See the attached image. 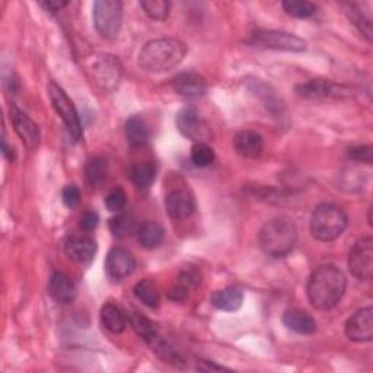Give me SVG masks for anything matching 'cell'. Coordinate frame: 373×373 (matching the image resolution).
<instances>
[{
  "mask_svg": "<svg viewBox=\"0 0 373 373\" xmlns=\"http://www.w3.org/2000/svg\"><path fill=\"white\" fill-rule=\"evenodd\" d=\"M347 279L344 272L331 264L318 267L308 280V299L319 311L335 308L345 293Z\"/></svg>",
  "mask_w": 373,
  "mask_h": 373,
  "instance_id": "1",
  "label": "cell"
},
{
  "mask_svg": "<svg viewBox=\"0 0 373 373\" xmlns=\"http://www.w3.org/2000/svg\"><path fill=\"white\" fill-rule=\"evenodd\" d=\"M187 54L184 42L176 38H159L147 42L139 54L140 66L151 73H162L176 69Z\"/></svg>",
  "mask_w": 373,
  "mask_h": 373,
  "instance_id": "2",
  "label": "cell"
},
{
  "mask_svg": "<svg viewBox=\"0 0 373 373\" xmlns=\"http://www.w3.org/2000/svg\"><path fill=\"white\" fill-rule=\"evenodd\" d=\"M260 246L271 258H285L289 256L297 241V229L287 217H276L267 222L260 232Z\"/></svg>",
  "mask_w": 373,
  "mask_h": 373,
  "instance_id": "3",
  "label": "cell"
},
{
  "mask_svg": "<svg viewBox=\"0 0 373 373\" xmlns=\"http://www.w3.org/2000/svg\"><path fill=\"white\" fill-rule=\"evenodd\" d=\"M349 225V217L345 212L331 203L319 205L311 217V234L315 239L330 242L341 236Z\"/></svg>",
  "mask_w": 373,
  "mask_h": 373,
  "instance_id": "4",
  "label": "cell"
},
{
  "mask_svg": "<svg viewBox=\"0 0 373 373\" xmlns=\"http://www.w3.org/2000/svg\"><path fill=\"white\" fill-rule=\"evenodd\" d=\"M48 95H50V99H52V104H53L56 113L63 120L64 126H66L67 132L70 133V136L76 142L81 140L84 136L82 122L79 118V113H78L76 107H74L71 99L67 96V93L63 91V88L54 82L48 85Z\"/></svg>",
  "mask_w": 373,
  "mask_h": 373,
  "instance_id": "5",
  "label": "cell"
},
{
  "mask_svg": "<svg viewBox=\"0 0 373 373\" xmlns=\"http://www.w3.org/2000/svg\"><path fill=\"white\" fill-rule=\"evenodd\" d=\"M93 22L103 37H117L122 23V4L117 0H98L93 4Z\"/></svg>",
  "mask_w": 373,
  "mask_h": 373,
  "instance_id": "6",
  "label": "cell"
},
{
  "mask_svg": "<svg viewBox=\"0 0 373 373\" xmlns=\"http://www.w3.org/2000/svg\"><path fill=\"white\" fill-rule=\"evenodd\" d=\"M251 44L258 48L265 50H276V52H292V53H302L306 50V41L301 37H297L285 31H267L261 30L253 34Z\"/></svg>",
  "mask_w": 373,
  "mask_h": 373,
  "instance_id": "7",
  "label": "cell"
},
{
  "mask_svg": "<svg viewBox=\"0 0 373 373\" xmlns=\"http://www.w3.org/2000/svg\"><path fill=\"white\" fill-rule=\"evenodd\" d=\"M349 268L352 275L362 280L370 282L373 276V239L370 236L357 241L349 254Z\"/></svg>",
  "mask_w": 373,
  "mask_h": 373,
  "instance_id": "8",
  "label": "cell"
},
{
  "mask_svg": "<svg viewBox=\"0 0 373 373\" xmlns=\"http://www.w3.org/2000/svg\"><path fill=\"white\" fill-rule=\"evenodd\" d=\"M177 127L180 133L194 143H207L212 136L209 124L193 108H184L177 117Z\"/></svg>",
  "mask_w": 373,
  "mask_h": 373,
  "instance_id": "9",
  "label": "cell"
},
{
  "mask_svg": "<svg viewBox=\"0 0 373 373\" xmlns=\"http://www.w3.org/2000/svg\"><path fill=\"white\" fill-rule=\"evenodd\" d=\"M92 74L96 84L105 91H114L121 79V66L118 60L108 54H101L92 62Z\"/></svg>",
  "mask_w": 373,
  "mask_h": 373,
  "instance_id": "10",
  "label": "cell"
},
{
  "mask_svg": "<svg viewBox=\"0 0 373 373\" xmlns=\"http://www.w3.org/2000/svg\"><path fill=\"white\" fill-rule=\"evenodd\" d=\"M345 335L355 343H367L373 338V309L363 308L345 322Z\"/></svg>",
  "mask_w": 373,
  "mask_h": 373,
  "instance_id": "11",
  "label": "cell"
},
{
  "mask_svg": "<svg viewBox=\"0 0 373 373\" xmlns=\"http://www.w3.org/2000/svg\"><path fill=\"white\" fill-rule=\"evenodd\" d=\"M296 93L305 99H327V98L347 96L349 95V91L331 81L314 79L296 86Z\"/></svg>",
  "mask_w": 373,
  "mask_h": 373,
  "instance_id": "12",
  "label": "cell"
},
{
  "mask_svg": "<svg viewBox=\"0 0 373 373\" xmlns=\"http://www.w3.org/2000/svg\"><path fill=\"white\" fill-rule=\"evenodd\" d=\"M136 268V258L134 256L124 250V248H114L107 256L105 260V270L108 276L114 280H122L129 277Z\"/></svg>",
  "mask_w": 373,
  "mask_h": 373,
  "instance_id": "13",
  "label": "cell"
},
{
  "mask_svg": "<svg viewBox=\"0 0 373 373\" xmlns=\"http://www.w3.org/2000/svg\"><path fill=\"white\" fill-rule=\"evenodd\" d=\"M168 216L173 220H183L190 217L195 210V198L191 191L185 188L172 190L165 200Z\"/></svg>",
  "mask_w": 373,
  "mask_h": 373,
  "instance_id": "14",
  "label": "cell"
},
{
  "mask_svg": "<svg viewBox=\"0 0 373 373\" xmlns=\"http://www.w3.org/2000/svg\"><path fill=\"white\" fill-rule=\"evenodd\" d=\"M96 251V241L88 235H71L64 242V253L74 263L86 264L92 261Z\"/></svg>",
  "mask_w": 373,
  "mask_h": 373,
  "instance_id": "15",
  "label": "cell"
},
{
  "mask_svg": "<svg viewBox=\"0 0 373 373\" xmlns=\"http://www.w3.org/2000/svg\"><path fill=\"white\" fill-rule=\"evenodd\" d=\"M11 120L16 134L19 136L25 147L30 149V151H35L41 142V134L37 124L27 114L16 108L11 110Z\"/></svg>",
  "mask_w": 373,
  "mask_h": 373,
  "instance_id": "16",
  "label": "cell"
},
{
  "mask_svg": "<svg viewBox=\"0 0 373 373\" xmlns=\"http://www.w3.org/2000/svg\"><path fill=\"white\" fill-rule=\"evenodd\" d=\"M172 86L177 93L188 99H197L206 95L209 85L207 81L195 71H184L173 78Z\"/></svg>",
  "mask_w": 373,
  "mask_h": 373,
  "instance_id": "17",
  "label": "cell"
},
{
  "mask_svg": "<svg viewBox=\"0 0 373 373\" xmlns=\"http://www.w3.org/2000/svg\"><path fill=\"white\" fill-rule=\"evenodd\" d=\"M48 292L50 296H52L57 304H63V305L71 304L78 296L76 285H74V282L62 271H56L54 275L50 277Z\"/></svg>",
  "mask_w": 373,
  "mask_h": 373,
  "instance_id": "18",
  "label": "cell"
},
{
  "mask_svg": "<svg viewBox=\"0 0 373 373\" xmlns=\"http://www.w3.org/2000/svg\"><path fill=\"white\" fill-rule=\"evenodd\" d=\"M234 147L238 155L246 159H256L264 151V139L253 130H242L234 139Z\"/></svg>",
  "mask_w": 373,
  "mask_h": 373,
  "instance_id": "19",
  "label": "cell"
},
{
  "mask_svg": "<svg viewBox=\"0 0 373 373\" xmlns=\"http://www.w3.org/2000/svg\"><path fill=\"white\" fill-rule=\"evenodd\" d=\"M243 293L236 286H229L225 289L216 290L212 294V305L219 311L235 312L242 306Z\"/></svg>",
  "mask_w": 373,
  "mask_h": 373,
  "instance_id": "20",
  "label": "cell"
},
{
  "mask_svg": "<svg viewBox=\"0 0 373 373\" xmlns=\"http://www.w3.org/2000/svg\"><path fill=\"white\" fill-rule=\"evenodd\" d=\"M285 326L301 335H311L316 331L315 319L305 311L301 309H290L283 315Z\"/></svg>",
  "mask_w": 373,
  "mask_h": 373,
  "instance_id": "21",
  "label": "cell"
},
{
  "mask_svg": "<svg viewBox=\"0 0 373 373\" xmlns=\"http://www.w3.org/2000/svg\"><path fill=\"white\" fill-rule=\"evenodd\" d=\"M137 241L146 250L158 248L165 239V229L158 222H144L137 228Z\"/></svg>",
  "mask_w": 373,
  "mask_h": 373,
  "instance_id": "22",
  "label": "cell"
},
{
  "mask_svg": "<svg viewBox=\"0 0 373 373\" xmlns=\"http://www.w3.org/2000/svg\"><path fill=\"white\" fill-rule=\"evenodd\" d=\"M103 326L113 334H120L127 328V316L120 306L108 302L101 308Z\"/></svg>",
  "mask_w": 373,
  "mask_h": 373,
  "instance_id": "23",
  "label": "cell"
},
{
  "mask_svg": "<svg viewBox=\"0 0 373 373\" xmlns=\"http://www.w3.org/2000/svg\"><path fill=\"white\" fill-rule=\"evenodd\" d=\"M130 178L139 188H149L156 178V166L151 161L134 162L130 168Z\"/></svg>",
  "mask_w": 373,
  "mask_h": 373,
  "instance_id": "24",
  "label": "cell"
},
{
  "mask_svg": "<svg viewBox=\"0 0 373 373\" xmlns=\"http://www.w3.org/2000/svg\"><path fill=\"white\" fill-rule=\"evenodd\" d=\"M126 139L130 146L139 147L149 140V127L146 121L140 115H132L124 126Z\"/></svg>",
  "mask_w": 373,
  "mask_h": 373,
  "instance_id": "25",
  "label": "cell"
},
{
  "mask_svg": "<svg viewBox=\"0 0 373 373\" xmlns=\"http://www.w3.org/2000/svg\"><path fill=\"white\" fill-rule=\"evenodd\" d=\"M133 293H134L137 301H140L143 305H146L149 308L156 309V308L161 306V293H159V289L155 285V282H152L151 279L140 280L134 286Z\"/></svg>",
  "mask_w": 373,
  "mask_h": 373,
  "instance_id": "26",
  "label": "cell"
},
{
  "mask_svg": "<svg viewBox=\"0 0 373 373\" xmlns=\"http://www.w3.org/2000/svg\"><path fill=\"white\" fill-rule=\"evenodd\" d=\"M345 13L349 19L353 22L355 27L359 30V33L367 40L372 41L373 31H372V18L369 12H363L359 5L355 4H347L344 5Z\"/></svg>",
  "mask_w": 373,
  "mask_h": 373,
  "instance_id": "27",
  "label": "cell"
},
{
  "mask_svg": "<svg viewBox=\"0 0 373 373\" xmlns=\"http://www.w3.org/2000/svg\"><path fill=\"white\" fill-rule=\"evenodd\" d=\"M85 176H86L88 183L92 187H95V188L101 187L105 183L107 176H108V163H107V161L104 158H101V156L92 158L86 163Z\"/></svg>",
  "mask_w": 373,
  "mask_h": 373,
  "instance_id": "28",
  "label": "cell"
},
{
  "mask_svg": "<svg viewBox=\"0 0 373 373\" xmlns=\"http://www.w3.org/2000/svg\"><path fill=\"white\" fill-rule=\"evenodd\" d=\"M110 231L115 238H127L132 234L137 232L136 219L130 213H117L110 220Z\"/></svg>",
  "mask_w": 373,
  "mask_h": 373,
  "instance_id": "29",
  "label": "cell"
},
{
  "mask_svg": "<svg viewBox=\"0 0 373 373\" xmlns=\"http://www.w3.org/2000/svg\"><path fill=\"white\" fill-rule=\"evenodd\" d=\"M130 324H132L133 330L147 343H151L154 338H156L159 335L158 334V326L151 318H147L144 314L133 312L130 315Z\"/></svg>",
  "mask_w": 373,
  "mask_h": 373,
  "instance_id": "30",
  "label": "cell"
},
{
  "mask_svg": "<svg viewBox=\"0 0 373 373\" xmlns=\"http://www.w3.org/2000/svg\"><path fill=\"white\" fill-rule=\"evenodd\" d=\"M152 345V349L155 350V353L166 363H171L172 366H177V367H181L185 365L184 359L181 357V355L173 349V347L171 344H168L166 341H163L159 335L156 338H154L151 343H149Z\"/></svg>",
  "mask_w": 373,
  "mask_h": 373,
  "instance_id": "31",
  "label": "cell"
},
{
  "mask_svg": "<svg viewBox=\"0 0 373 373\" xmlns=\"http://www.w3.org/2000/svg\"><path fill=\"white\" fill-rule=\"evenodd\" d=\"M282 6L289 16L296 19H308L316 12L315 5L306 0H285Z\"/></svg>",
  "mask_w": 373,
  "mask_h": 373,
  "instance_id": "32",
  "label": "cell"
},
{
  "mask_svg": "<svg viewBox=\"0 0 373 373\" xmlns=\"http://www.w3.org/2000/svg\"><path fill=\"white\" fill-rule=\"evenodd\" d=\"M216 155L209 143H194L191 149V161L197 168H207L213 163Z\"/></svg>",
  "mask_w": 373,
  "mask_h": 373,
  "instance_id": "33",
  "label": "cell"
},
{
  "mask_svg": "<svg viewBox=\"0 0 373 373\" xmlns=\"http://www.w3.org/2000/svg\"><path fill=\"white\" fill-rule=\"evenodd\" d=\"M144 13L155 21H165L169 15V2L166 0H143L140 2Z\"/></svg>",
  "mask_w": 373,
  "mask_h": 373,
  "instance_id": "34",
  "label": "cell"
},
{
  "mask_svg": "<svg viewBox=\"0 0 373 373\" xmlns=\"http://www.w3.org/2000/svg\"><path fill=\"white\" fill-rule=\"evenodd\" d=\"M126 203H127L126 193H124V190L120 187L110 191V194L105 198L107 209L113 213H120L124 207H126Z\"/></svg>",
  "mask_w": 373,
  "mask_h": 373,
  "instance_id": "35",
  "label": "cell"
},
{
  "mask_svg": "<svg viewBox=\"0 0 373 373\" xmlns=\"http://www.w3.org/2000/svg\"><path fill=\"white\" fill-rule=\"evenodd\" d=\"M347 156H349L352 161L370 165L373 161V147L370 144L353 146L347 151Z\"/></svg>",
  "mask_w": 373,
  "mask_h": 373,
  "instance_id": "36",
  "label": "cell"
},
{
  "mask_svg": "<svg viewBox=\"0 0 373 373\" xmlns=\"http://www.w3.org/2000/svg\"><path fill=\"white\" fill-rule=\"evenodd\" d=\"M190 287H187L184 283L178 282L176 285H172L168 292H166V296L168 299H171L172 302H185L188 299L190 296Z\"/></svg>",
  "mask_w": 373,
  "mask_h": 373,
  "instance_id": "37",
  "label": "cell"
},
{
  "mask_svg": "<svg viewBox=\"0 0 373 373\" xmlns=\"http://www.w3.org/2000/svg\"><path fill=\"white\" fill-rule=\"evenodd\" d=\"M63 203L67 209H74L81 202V190L76 185H66L63 190Z\"/></svg>",
  "mask_w": 373,
  "mask_h": 373,
  "instance_id": "38",
  "label": "cell"
},
{
  "mask_svg": "<svg viewBox=\"0 0 373 373\" xmlns=\"http://www.w3.org/2000/svg\"><path fill=\"white\" fill-rule=\"evenodd\" d=\"M178 282L184 283L187 287L190 289H194L195 286H198V283H200V276H198V272L193 268H185L184 271L180 272L178 276Z\"/></svg>",
  "mask_w": 373,
  "mask_h": 373,
  "instance_id": "39",
  "label": "cell"
},
{
  "mask_svg": "<svg viewBox=\"0 0 373 373\" xmlns=\"http://www.w3.org/2000/svg\"><path fill=\"white\" fill-rule=\"evenodd\" d=\"M98 223H99V216L96 212L93 210H89L86 213H84V216L81 217V228L85 231V232H91L93 229H96L98 226Z\"/></svg>",
  "mask_w": 373,
  "mask_h": 373,
  "instance_id": "40",
  "label": "cell"
},
{
  "mask_svg": "<svg viewBox=\"0 0 373 373\" xmlns=\"http://www.w3.org/2000/svg\"><path fill=\"white\" fill-rule=\"evenodd\" d=\"M67 5L69 4L63 2V0H47V2H40V6L48 12H59L63 8H66Z\"/></svg>",
  "mask_w": 373,
  "mask_h": 373,
  "instance_id": "41",
  "label": "cell"
},
{
  "mask_svg": "<svg viewBox=\"0 0 373 373\" xmlns=\"http://www.w3.org/2000/svg\"><path fill=\"white\" fill-rule=\"evenodd\" d=\"M200 370H205V372H220V370H226L223 366H216V365H212L210 362H202L200 366H197Z\"/></svg>",
  "mask_w": 373,
  "mask_h": 373,
  "instance_id": "42",
  "label": "cell"
},
{
  "mask_svg": "<svg viewBox=\"0 0 373 373\" xmlns=\"http://www.w3.org/2000/svg\"><path fill=\"white\" fill-rule=\"evenodd\" d=\"M2 151H4V155H5L8 159H11V161L13 159V149L8 146L6 140H4V149H2Z\"/></svg>",
  "mask_w": 373,
  "mask_h": 373,
  "instance_id": "43",
  "label": "cell"
}]
</instances>
